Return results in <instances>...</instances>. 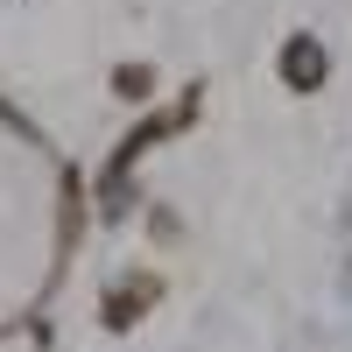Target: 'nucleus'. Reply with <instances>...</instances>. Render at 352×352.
Wrapping results in <instances>:
<instances>
[{
    "label": "nucleus",
    "instance_id": "nucleus-1",
    "mask_svg": "<svg viewBox=\"0 0 352 352\" xmlns=\"http://www.w3.org/2000/svg\"><path fill=\"white\" fill-rule=\"evenodd\" d=\"M289 85H296V92H310L317 85V71H324V56H317V43H289Z\"/></svg>",
    "mask_w": 352,
    "mask_h": 352
}]
</instances>
